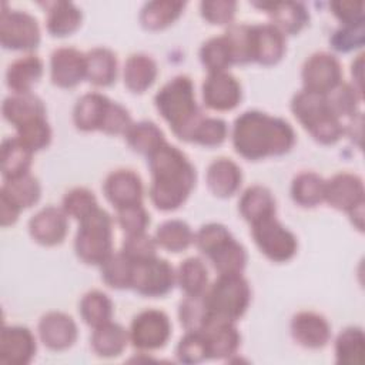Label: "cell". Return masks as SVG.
<instances>
[{"instance_id": "cell-1", "label": "cell", "mask_w": 365, "mask_h": 365, "mask_svg": "<svg viewBox=\"0 0 365 365\" xmlns=\"http://www.w3.org/2000/svg\"><path fill=\"white\" fill-rule=\"evenodd\" d=\"M294 143L295 133L288 121L258 110L244 111L232 125V145L247 160L281 155Z\"/></svg>"}, {"instance_id": "cell-2", "label": "cell", "mask_w": 365, "mask_h": 365, "mask_svg": "<svg viewBox=\"0 0 365 365\" xmlns=\"http://www.w3.org/2000/svg\"><path fill=\"white\" fill-rule=\"evenodd\" d=\"M150 198L163 211L178 208L195 185V168L187 155L168 143L148 155Z\"/></svg>"}, {"instance_id": "cell-3", "label": "cell", "mask_w": 365, "mask_h": 365, "mask_svg": "<svg viewBox=\"0 0 365 365\" xmlns=\"http://www.w3.org/2000/svg\"><path fill=\"white\" fill-rule=\"evenodd\" d=\"M154 103L174 134L184 141H191L197 124L204 117L197 106L191 78L184 74L173 77L158 90Z\"/></svg>"}, {"instance_id": "cell-4", "label": "cell", "mask_w": 365, "mask_h": 365, "mask_svg": "<svg viewBox=\"0 0 365 365\" xmlns=\"http://www.w3.org/2000/svg\"><path fill=\"white\" fill-rule=\"evenodd\" d=\"M291 111L318 143L334 144L345 133L341 118L331 110L325 94L302 88L292 97Z\"/></svg>"}, {"instance_id": "cell-5", "label": "cell", "mask_w": 365, "mask_h": 365, "mask_svg": "<svg viewBox=\"0 0 365 365\" xmlns=\"http://www.w3.org/2000/svg\"><path fill=\"white\" fill-rule=\"evenodd\" d=\"M194 242L208 257L218 274L242 272L247 262L245 248L222 224L210 222L202 225L194 234Z\"/></svg>"}, {"instance_id": "cell-6", "label": "cell", "mask_w": 365, "mask_h": 365, "mask_svg": "<svg viewBox=\"0 0 365 365\" xmlns=\"http://www.w3.org/2000/svg\"><path fill=\"white\" fill-rule=\"evenodd\" d=\"M202 297L210 319L235 322L250 305L251 288L241 274H220Z\"/></svg>"}, {"instance_id": "cell-7", "label": "cell", "mask_w": 365, "mask_h": 365, "mask_svg": "<svg viewBox=\"0 0 365 365\" xmlns=\"http://www.w3.org/2000/svg\"><path fill=\"white\" fill-rule=\"evenodd\" d=\"M74 250L80 259L93 265H101L113 254V220L106 210L97 207L80 220Z\"/></svg>"}, {"instance_id": "cell-8", "label": "cell", "mask_w": 365, "mask_h": 365, "mask_svg": "<svg viewBox=\"0 0 365 365\" xmlns=\"http://www.w3.org/2000/svg\"><path fill=\"white\" fill-rule=\"evenodd\" d=\"M251 234L261 252L275 262L291 259L298 248L295 235L285 228L275 215L251 224Z\"/></svg>"}, {"instance_id": "cell-9", "label": "cell", "mask_w": 365, "mask_h": 365, "mask_svg": "<svg viewBox=\"0 0 365 365\" xmlns=\"http://www.w3.org/2000/svg\"><path fill=\"white\" fill-rule=\"evenodd\" d=\"M0 41L10 50H31L40 41L37 19L24 10L7 9L3 3L0 13Z\"/></svg>"}, {"instance_id": "cell-10", "label": "cell", "mask_w": 365, "mask_h": 365, "mask_svg": "<svg viewBox=\"0 0 365 365\" xmlns=\"http://www.w3.org/2000/svg\"><path fill=\"white\" fill-rule=\"evenodd\" d=\"M177 275L173 265L160 257L134 261L131 288L145 297L165 295L174 285Z\"/></svg>"}, {"instance_id": "cell-11", "label": "cell", "mask_w": 365, "mask_h": 365, "mask_svg": "<svg viewBox=\"0 0 365 365\" xmlns=\"http://www.w3.org/2000/svg\"><path fill=\"white\" fill-rule=\"evenodd\" d=\"M128 335L133 346L140 351L163 348L171 335L170 318L161 309H144L133 318Z\"/></svg>"}, {"instance_id": "cell-12", "label": "cell", "mask_w": 365, "mask_h": 365, "mask_svg": "<svg viewBox=\"0 0 365 365\" xmlns=\"http://www.w3.org/2000/svg\"><path fill=\"white\" fill-rule=\"evenodd\" d=\"M301 76L304 88L327 94L342 81V67L334 54L318 51L305 60Z\"/></svg>"}, {"instance_id": "cell-13", "label": "cell", "mask_w": 365, "mask_h": 365, "mask_svg": "<svg viewBox=\"0 0 365 365\" xmlns=\"http://www.w3.org/2000/svg\"><path fill=\"white\" fill-rule=\"evenodd\" d=\"M365 190L362 178L352 173H338L325 181L324 201L341 211H352L364 205Z\"/></svg>"}, {"instance_id": "cell-14", "label": "cell", "mask_w": 365, "mask_h": 365, "mask_svg": "<svg viewBox=\"0 0 365 365\" xmlns=\"http://www.w3.org/2000/svg\"><path fill=\"white\" fill-rule=\"evenodd\" d=\"M241 96L242 91L240 81L228 71L208 73L202 83L204 103L212 110H232L238 106Z\"/></svg>"}, {"instance_id": "cell-15", "label": "cell", "mask_w": 365, "mask_h": 365, "mask_svg": "<svg viewBox=\"0 0 365 365\" xmlns=\"http://www.w3.org/2000/svg\"><path fill=\"white\" fill-rule=\"evenodd\" d=\"M36 338L21 325H4L0 334V362L26 365L36 355Z\"/></svg>"}, {"instance_id": "cell-16", "label": "cell", "mask_w": 365, "mask_h": 365, "mask_svg": "<svg viewBox=\"0 0 365 365\" xmlns=\"http://www.w3.org/2000/svg\"><path fill=\"white\" fill-rule=\"evenodd\" d=\"M51 81L63 88L77 86L86 77V54L74 47H60L50 57Z\"/></svg>"}, {"instance_id": "cell-17", "label": "cell", "mask_w": 365, "mask_h": 365, "mask_svg": "<svg viewBox=\"0 0 365 365\" xmlns=\"http://www.w3.org/2000/svg\"><path fill=\"white\" fill-rule=\"evenodd\" d=\"M285 53V36L272 23L251 26V58L264 66L278 63Z\"/></svg>"}, {"instance_id": "cell-18", "label": "cell", "mask_w": 365, "mask_h": 365, "mask_svg": "<svg viewBox=\"0 0 365 365\" xmlns=\"http://www.w3.org/2000/svg\"><path fill=\"white\" fill-rule=\"evenodd\" d=\"M107 200L115 207L123 208L134 204H141L143 182L137 173L128 168L111 171L103 185Z\"/></svg>"}, {"instance_id": "cell-19", "label": "cell", "mask_w": 365, "mask_h": 365, "mask_svg": "<svg viewBox=\"0 0 365 365\" xmlns=\"http://www.w3.org/2000/svg\"><path fill=\"white\" fill-rule=\"evenodd\" d=\"M67 214L63 208L47 205L29 221V232L34 241L43 245L60 244L67 234Z\"/></svg>"}, {"instance_id": "cell-20", "label": "cell", "mask_w": 365, "mask_h": 365, "mask_svg": "<svg viewBox=\"0 0 365 365\" xmlns=\"http://www.w3.org/2000/svg\"><path fill=\"white\" fill-rule=\"evenodd\" d=\"M38 335L47 348L63 351L76 342L77 325L70 315L60 311H50L38 321Z\"/></svg>"}, {"instance_id": "cell-21", "label": "cell", "mask_w": 365, "mask_h": 365, "mask_svg": "<svg viewBox=\"0 0 365 365\" xmlns=\"http://www.w3.org/2000/svg\"><path fill=\"white\" fill-rule=\"evenodd\" d=\"M292 338L302 346L318 349L327 345L331 338V325L318 312L301 311L291 319Z\"/></svg>"}, {"instance_id": "cell-22", "label": "cell", "mask_w": 365, "mask_h": 365, "mask_svg": "<svg viewBox=\"0 0 365 365\" xmlns=\"http://www.w3.org/2000/svg\"><path fill=\"white\" fill-rule=\"evenodd\" d=\"M208 346V355L212 359H222L234 355L240 346V332L234 322L222 319H208L201 329Z\"/></svg>"}, {"instance_id": "cell-23", "label": "cell", "mask_w": 365, "mask_h": 365, "mask_svg": "<svg viewBox=\"0 0 365 365\" xmlns=\"http://www.w3.org/2000/svg\"><path fill=\"white\" fill-rule=\"evenodd\" d=\"M254 4L267 10L272 24L284 34L298 33L309 20L307 7L299 1H262Z\"/></svg>"}, {"instance_id": "cell-24", "label": "cell", "mask_w": 365, "mask_h": 365, "mask_svg": "<svg viewBox=\"0 0 365 365\" xmlns=\"http://www.w3.org/2000/svg\"><path fill=\"white\" fill-rule=\"evenodd\" d=\"M111 100L100 93L81 96L73 110V121L81 131L101 130Z\"/></svg>"}, {"instance_id": "cell-25", "label": "cell", "mask_w": 365, "mask_h": 365, "mask_svg": "<svg viewBox=\"0 0 365 365\" xmlns=\"http://www.w3.org/2000/svg\"><path fill=\"white\" fill-rule=\"evenodd\" d=\"M242 173L237 163L221 157L207 168V185L217 197H230L241 185Z\"/></svg>"}, {"instance_id": "cell-26", "label": "cell", "mask_w": 365, "mask_h": 365, "mask_svg": "<svg viewBox=\"0 0 365 365\" xmlns=\"http://www.w3.org/2000/svg\"><path fill=\"white\" fill-rule=\"evenodd\" d=\"M3 115L16 128L38 117H46L43 101L33 93H13L3 101Z\"/></svg>"}, {"instance_id": "cell-27", "label": "cell", "mask_w": 365, "mask_h": 365, "mask_svg": "<svg viewBox=\"0 0 365 365\" xmlns=\"http://www.w3.org/2000/svg\"><path fill=\"white\" fill-rule=\"evenodd\" d=\"M43 74V61L36 54H26L11 61L6 71V83L13 93H29Z\"/></svg>"}, {"instance_id": "cell-28", "label": "cell", "mask_w": 365, "mask_h": 365, "mask_svg": "<svg viewBox=\"0 0 365 365\" xmlns=\"http://www.w3.org/2000/svg\"><path fill=\"white\" fill-rule=\"evenodd\" d=\"M86 77L96 86H110L117 77L115 53L107 47H94L86 53Z\"/></svg>"}, {"instance_id": "cell-29", "label": "cell", "mask_w": 365, "mask_h": 365, "mask_svg": "<svg viewBox=\"0 0 365 365\" xmlns=\"http://www.w3.org/2000/svg\"><path fill=\"white\" fill-rule=\"evenodd\" d=\"M130 341L128 331L117 322H104L94 328L91 335V346L98 356H118Z\"/></svg>"}, {"instance_id": "cell-30", "label": "cell", "mask_w": 365, "mask_h": 365, "mask_svg": "<svg viewBox=\"0 0 365 365\" xmlns=\"http://www.w3.org/2000/svg\"><path fill=\"white\" fill-rule=\"evenodd\" d=\"M238 208L244 220L252 224L262 218L275 215V198L267 187L251 185L242 192Z\"/></svg>"}, {"instance_id": "cell-31", "label": "cell", "mask_w": 365, "mask_h": 365, "mask_svg": "<svg viewBox=\"0 0 365 365\" xmlns=\"http://www.w3.org/2000/svg\"><path fill=\"white\" fill-rule=\"evenodd\" d=\"M47 10V30L53 36H67L77 30V27L81 23V10L71 1L57 0V1H48L46 4Z\"/></svg>"}, {"instance_id": "cell-32", "label": "cell", "mask_w": 365, "mask_h": 365, "mask_svg": "<svg viewBox=\"0 0 365 365\" xmlns=\"http://www.w3.org/2000/svg\"><path fill=\"white\" fill-rule=\"evenodd\" d=\"M158 73L153 57L144 53L131 54L124 64V84L134 93L145 91Z\"/></svg>"}, {"instance_id": "cell-33", "label": "cell", "mask_w": 365, "mask_h": 365, "mask_svg": "<svg viewBox=\"0 0 365 365\" xmlns=\"http://www.w3.org/2000/svg\"><path fill=\"white\" fill-rule=\"evenodd\" d=\"M33 151L17 137H7L1 143V174L4 180H11L29 173Z\"/></svg>"}, {"instance_id": "cell-34", "label": "cell", "mask_w": 365, "mask_h": 365, "mask_svg": "<svg viewBox=\"0 0 365 365\" xmlns=\"http://www.w3.org/2000/svg\"><path fill=\"white\" fill-rule=\"evenodd\" d=\"M185 3L180 0H154L143 6L140 21L148 30H160L170 26L182 13Z\"/></svg>"}, {"instance_id": "cell-35", "label": "cell", "mask_w": 365, "mask_h": 365, "mask_svg": "<svg viewBox=\"0 0 365 365\" xmlns=\"http://www.w3.org/2000/svg\"><path fill=\"white\" fill-rule=\"evenodd\" d=\"M128 145L144 155H151L155 150H158L164 143V133L161 128L153 121H138L133 123L127 133L124 134Z\"/></svg>"}, {"instance_id": "cell-36", "label": "cell", "mask_w": 365, "mask_h": 365, "mask_svg": "<svg viewBox=\"0 0 365 365\" xmlns=\"http://www.w3.org/2000/svg\"><path fill=\"white\" fill-rule=\"evenodd\" d=\"M325 180L314 171L297 174L291 184L292 200L302 207H315L324 201Z\"/></svg>"}, {"instance_id": "cell-37", "label": "cell", "mask_w": 365, "mask_h": 365, "mask_svg": "<svg viewBox=\"0 0 365 365\" xmlns=\"http://www.w3.org/2000/svg\"><path fill=\"white\" fill-rule=\"evenodd\" d=\"M154 240L157 245L171 252H180L194 242V232L185 221L168 220L157 227Z\"/></svg>"}, {"instance_id": "cell-38", "label": "cell", "mask_w": 365, "mask_h": 365, "mask_svg": "<svg viewBox=\"0 0 365 365\" xmlns=\"http://www.w3.org/2000/svg\"><path fill=\"white\" fill-rule=\"evenodd\" d=\"M365 335L358 327H348L339 332L335 341V356L338 364L359 365L364 361Z\"/></svg>"}, {"instance_id": "cell-39", "label": "cell", "mask_w": 365, "mask_h": 365, "mask_svg": "<svg viewBox=\"0 0 365 365\" xmlns=\"http://www.w3.org/2000/svg\"><path fill=\"white\" fill-rule=\"evenodd\" d=\"M177 281L185 295H201L208 287V271L198 257L185 258L177 269Z\"/></svg>"}, {"instance_id": "cell-40", "label": "cell", "mask_w": 365, "mask_h": 365, "mask_svg": "<svg viewBox=\"0 0 365 365\" xmlns=\"http://www.w3.org/2000/svg\"><path fill=\"white\" fill-rule=\"evenodd\" d=\"M78 311L83 321L87 325L96 328L104 322L111 321L113 302L103 291L93 289L83 295Z\"/></svg>"}, {"instance_id": "cell-41", "label": "cell", "mask_w": 365, "mask_h": 365, "mask_svg": "<svg viewBox=\"0 0 365 365\" xmlns=\"http://www.w3.org/2000/svg\"><path fill=\"white\" fill-rule=\"evenodd\" d=\"M100 267L101 278L108 287L117 289L131 288L134 261H131L121 250L113 252Z\"/></svg>"}, {"instance_id": "cell-42", "label": "cell", "mask_w": 365, "mask_h": 365, "mask_svg": "<svg viewBox=\"0 0 365 365\" xmlns=\"http://www.w3.org/2000/svg\"><path fill=\"white\" fill-rule=\"evenodd\" d=\"M0 191L7 194L23 210L38 201L41 188L38 180L27 173L11 180H4Z\"/></svg>"}, {"instance_id": "cell-43", "label": "cell", "mask_w": 365, "mask_h": 365, "mask_svg": "<svg viewBox=\"0 0 365 365\" xmlns=\"http://www.w3.org/2000/svg\"><path fill=\"white\" fill-rule=\"evenodd\" d=\"M200 58L208 73L227 71V68L234 64L232 54L224 34L204 41L200 48Z\"/></svg>"}, {"instance_id": "cell-44", "label": "cell", "mask_w": 365, "mask_h": 365, "mask_svg": "<svg viewBox=\"0 0 365 365\" xmlns=\"http://www.w3.org/2000/svg\"><path fill=\"white\" fill-rule=\"evenodd\" d=\"M325 96L331 110L339 118L355 115L358 113V104L362 98V93H359L355 86L344 81H341Z\"/></svg>"}, {"instance_id": "cell-45", "label": "cell", "mask_w": 365, "mask_h": 365, "mask_svg": "<svg viewBox=\"0 0 365 365\" xmlns=\"http://www.w3.org/2000/svg\"><path fill=\"white\" fill-rule=\"evenodd\" d=\"M178 318L185 331H201L210 319L201 295H185L178 305Z\"/></svg>"}, {"instance_id": "cell-46", "label": "cell", "mask_w": 365, "mask_h": 365, "mask_svg": "<svg viewBox=\"0 0 365 365\" xmlns=\"http://www.w3.org/2000/svg\"><path fill=\"white\" fill-rule=\"evenodd\" d=\"M16 130H17L16 137L33 153L46 148L51 141V128L46 117L34 118L17 127Z\"/></svg>"}, {"instance_id": "cell-47", "label": "cell", "mask_w": 365, "mask_h": 365, "mask_svg": "<svg viewBox=\"0 0 365 365\" xmlns=\"http://www.w3.org/2000/svg\"><path fill=\"white\" fill-rule=\"evenodd\" d=\"M231 54L234 64L240 63H250L252 61L251 58V26L238 23V24H230V27L224 33Z\"/></svg>"}, {"instance_id": "cell-48", "label": "cell", "mask_w": 365, "mask_h": 365, "mask_svg": "<svg viewBox=\"0 0 365 365\" xmlns=\"http://www.w3.org/2000/svg\"><path fill=\"white\" fill-rule=\"evenodd\" d=\"M175 355L180 362L197 364L210 358L207 341L201 331H187L180 339Z\"/></svg>"}, {"instance_id": "cell-49", "label": "cell", "mask_w": 365, "mask_h": 365, "mask_svg": "<svg viewBox=\"0 0 365 365\" xmlns=\"http://www.w3.org/2000/svg\"><path fill=\"white\" fill-rule=\"evenodd\" d=\"M97 207V198L93 191L84 187H76L66 192V195L63 197L61 208L67 215L81 220Z\"/></svg>"}, {"instance_id": "cell-50", "label": "cell", "mask_w": 365, "mask_h": 365, "mask_svg": "<svg viewBox=\"0 0 365 365\" xmlns=\"http://www.w3.org/2000/svg\"><path fill=\"white\" fill-rule=\"evenodd\" d=\"M228 133L227 123L217 117H202L197 124L191 141L205 147L220 145Z\"/></svg>"}, {"instance_id": "cell-51", "label": "cell", "mask_w": 365, "mask_h": 365, "mask_svg": "<svg viewBox=\"0 0 365 365\" xmlns=\"http://www.w3.org/2000/svg\"><path fill=\"white\" fill-rule=\"evenodd\" d=\"M365 40V23L359 24H342L329 37L332 48L341 53H348L364 44Z\"/></svg>"}, {"instance_id": "cell-52", "label": "cell", "mask_w": 365, "mask_h": 365, "mask_svg": "<svg viewBox=\"0 0 365 365\" xmlns=\"http://www.w3.org/2000/svg\"><path fill=\"white\" fill-rule=\"evenodd\" d=\"M117 222L127 235L145 232V228L150 224V214L143 204L117 208Z\"/></svg>"}, {"instance_id": "cell-53", "label": "cell", "mask_w": 365, "mask_h": 365, "mask_svg": "<svg viewBox=\"0 0 365 365\" xmlns=\"http://www.w3.org/2000/svg\"><path fill=\"white\" fill-rule=\"evenodd\" d=\"M157 242L153 237L145 232L131 234L123 241L121 251L131 259V261H141L151 257H155Z\"/></svg>"}, {"instance_id": "cell-54", "label": "cell", "mask_w": 365, "mask_h": 365, "mask_svg": "<svg viewBox=\"0 0 365 365\" xmlns=\"http://www.w3.org/2000/svg\"><path fill=\"white\" fill-rule=\"evenodd\" d=\"M201 14L212 24L230 23L235 14L237 3L234 0H205L200 4Z\"/></svg>"}, {"instance_id": "cell-55", "label": "cell", "mask_w": 365, "mask_h": 365, "mask_svg": "<svg viewBox=\"0 0 365 365\" xmlns=\"http://www.w3.org/2000/svg\"><path fill=\"white\" fill-rule=\"evenodd\" d=\"M131 124L133 121L128 110L121 104L111 101L108 111L106 114L101 131L107 134H125Z\"/></svg>"}, {"instance_id": "cell-56", "label": "cell", "mask_w": 365, "mask_h": 365, "mask_svg": "<svg viewBox=\"0 0 365 365\" xmlns=\"http://www.w3.org/2000/svg\"><path fill=\"white\" fill-rule=\"evenodd\" d=\"M329 7L332 9V13L341 20L342 24L365 23V3L361 0L331 1Z\"/></svg>"}, {"instance_id": "cell-57", "label": "cell", "mask_w": 365, "mask_h": 365, "mask_svg": "<svg viewBox=\"0 0 365 365\" xmlns=\"http://www.w3.org/2000/svg\"><path fill=\"white\" fill-rule=\"evenodd\" d=\"M21 208L3 191H0V224L3 227L11 225L17 221Z\"/></svg>"}, {"instance_id": "cell-58", "label": "cell", "mask_w": 365, "mask_h": 365, "mask_svg": "<svg viewBox=\"0 0 365 365\" xmlns=\"http://www.w3.org/2000/svg\"><path fill=\"white\" fill-rule=\"evenodd\" d=\"M364 56L362 54H359L358 57H356V60L355 61H352V66H351V73H358L356 76H355V81L358 83V90L362 93V86H361V83H362V61H364V58H362Z\"/></svg>"}]
</instances>
